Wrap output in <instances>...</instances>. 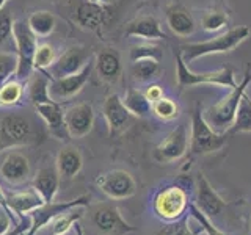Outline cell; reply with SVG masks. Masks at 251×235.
<instances>
[{
	"mask_svg": "<svg viewBox=\"0 0 251 235\" xmlns=\"http://www.w3.org/2000/svg\"><path fill=\"white\" fill-rule=\"evenodd\" d=\"M251 35V28L247 25H240L227 30L226 33L220 35L217 38L207 39V41L201 43H188L180 47V55L185 63H192L193 60L200 57H206V55L214 53H227L247 41Z\"/></svg>",
	"mask_w": 251,
	"mask_h": 235,
	"instance_id": "1",
	"label": "cell"
},
{
	"mask_svg": "<svg viewBox=\"0 0 251 235\" xmlns=\"http://www.w3.org/2000/svg\"><path fill=\"white\" fill-rule=\"evenodd\" d=\"M250 83H251V68L248 66L240 85H237L234 90H231V93L227 94L223 100H220L218 104L210 107L207 112L204 113L206 121L210 124V127L215 132L225 133L231 129V125L235 119V113H237L239 104H240V99L243 96V93L247 91Z\"/></svg>",
	"mask_w": 251,
	"mask_h": 235,
	"instance_id": "2",
	"label": "cell"
},
{
	"mask_svg": "<svg viewBox=\"0 0 251 235\" xmlns=\"http://www.w3.org/2000/svg\"><path fill=\"white\" fill-rule=\"evenodd\" d=\"M227 141V133L215 132L206 121L201 107L196 105L192 113V133H190V157L206 155L220 151Z\"/></svg>",
	"mask_w": 251,
	"mask_h": 235,
	"instance_id": "3",
	"label": "cell"
},
{
	"mask_svg": "<svg viewBox=\"0 0 251 235\" xmlns=\"http://www.w3.org/2000/svg\"><path fill=\"white\" fill-rule=\"evenodd\" d=\"M13 41L16 44V55H18V69H16V78L19 82H27L31 72H33V55L36 50V36L30 30L28 22L14 21L13 24Z\"/></svg>",
	"mask_w": 251,
	"mask_h": 235,
	"instance_id": "4",
	"label": "cell"
},
{
	"mask_svg": "<svg viewBox=\"0 0 251 235\" xmlns=\"http://www.w3.org/2000/svg\"><path fill=\"white\" fill-rule=\"evenodd\" d=\"M176 57V68H177V86L179 90L188 88V86H195V85H201V83H209V85H218V86H226V88L234 90L237 83L234 80V70L226 66L220 70H212V72H192L188 69L187 63L184 61L180 50L175 53Z\"/></svg>",
	"mask_w": 251,
	"mask_h": 235,
	"instance_id": "5",
	"label": "cell"
},
{
	"mask_svg": "<svg viewBox=\"0 0 251 235\" xmlns=\"http://www.w3.org/2000/svg\"><path fill=\"white\" fill-rule=\"evenodd\" d=\"M188 196L184 188L177 185H170L159 190L154 196L152 209L154 213L167 223L177 221L184 216L188 209Z\"/></svg>",
	"mask_w": 251,
	"mask_h": 235,
	"instance_id": "6",
	"label": "cell"
},
{
	"mask_svg": "<svg viewBox=\"0 0 251 235\" xmlns=\"http://www.w3.org/2000/svg\"><path fill=\"white\" fill-rule=\"evenodd\" d=\"M93 58V50L90 47L85 46H74L69 47L66 52H63L60 57L55 60L52 65L43 72L50 78H63L68 75L77 74L78 70H82Z\"/></svg>",
	"mask_w": 251,
	"mask_h": 235,
	"instance_id": "7",
	"label": "cell"
},
{
	"mask_svg": "<svg viewBox=\"0 0 251 235\" xmlns=\"http://www.w3.org/2000/svg\"><path fill=\"white\" fill-rule=\"evenodd\" d=\"M96 187L108 199H129L137 193V182L130 172L124 169H112L96 177Z\"/></svg>",
	"mask_w": 251,
	"mask_h": 235,
	"instance_id": "8",
	"label": "cell"
},
{
	"mask_svg": "<svg viewBox=\"0 0 251 235\" xmlns=\"http://www.w3.org/2000/svg\"><path fill=\"white\" fill-rule=\"evenodd\" d=\"M90 201L88 196H80V198L73 199V201H63V202H46L41 207H38L36 210H33L31 213H28V219H30V226L25 231L24 235H36L38 231H41L43 227H46L47 224H50L55 218L58 215H61L63 212H66L73 207H78V206H86Z\"/></svg>",
	"mask_w": 251,
	"mask_h": 235,
	"instance_id": "9",
	"label": "cell"
},
{
	"mask_svg": "<svg viewBox=\"0 0 251 235\" xmlns=\"http://www.w3.org/2000/svg\"><path fill=\"white\" fill-rule=\"evenodd\" d=\"M93 223L96 229L105 235H127L137 232V227L129 224L123 218L120 209L112 204L99 206L93 212Z\"/></svg>",
	"mask_w": 251,
	"mask_h": 235,
	"instance_id": "10",
	"label": "cell"
},
{
	"mask_svg": "<svg viewBox=\"0 0 251 235\" xmlns=\"http://www.w3.org/2000/svg\"><path fill=\"white\" fill-rule=\"evenodd\" d=\"M190 146V138H188V130L185 124L177 125L176 129H173L163 141L155 147L154 159L159 163H171L179 160L180 157L185 155Z\"/></svg>",
	"mask_w": 251,
	"mask_h": 235,
	"instance_id": "11",
	"label": "cell"
},
{
	"mask_svg": "<svg viewBox=\"0 0 251 235\" xmlns=\"http://www.w3.org/2000/svg\"><path fill=\"white\" fill-rule=\"evenodd\" d=\"M93 60L86 65L82 70H78L77 74L73 75H68V77H63V78H55V80H50L49 85V94L50 97L55 102H61L63 100H68L71 97H74L75 94H78L83 86L88 83L91 72H93Z\"/></svg>",
	"mask_w": 251,
	"mask_h": 235,
	"instance_id": "12",
	"label": "cell"
},
{
	"mask_svg": "<svg viewBox=\"0 0 251 235\" xmlns=\"http://www.w3.org/2000/svg\"><path fill=\"white\" fill-rule=\"evenodd\" d=\"M31 138L28 119L19 115H6L0 119V143L2 146H22Z\"/></svg>",
	"mask_w": 251,
	"mask_h": 235,
	"instance_id": "13",
	"label": "cell"
},
{
	"mask_svg": "<svg viewBox=\"0 0 251 235\" xmlns=\"http://www.w3.org/2000/svg\"><path fill=\"white\" fill-rule=\"evenodd\" d=\"M65 124L69 138H83L94 125V110L90 104H75L65 110Z\"/></svg>",
	"mask_w": 251,
	"mask_h": 235,
	"instance_id": "14",
	"label": "cell"
},
{
	"mask_svg": "<svg viewBox=\"0 0 251 235\" xmlns=\"http://www.w3.org/2000/svg\"><path fill=\"white\" fill-rule=\"evenodd\" d=\"M196 207H198L204 215L207 218L217 216L222 213V210L226 207L225 199L217 193V190L206 176L200 172L198 177H196Z\"/></svg>",
	"mask_w": 251,
	"mask_h": 235,
	"instance_id": "15",
	"label": "cell"
},
{
	"mask_svg": "<svg viewBox=\"0 0 251 235\" xmlns=\"http://www.w3.org/2000/svg\"><path fill=\"white\" fill-rule=\"evenodd\" d=\"M102 113H104L105 122L108 125L110 135H118L124 129H127L133 118L118 94H110L105 97L104 105H102Z\"/></svg>",
	"mask_w": 251,
	"mask_h": 235,
	"instance_id": "16",
	"label": "cell"
},
{
	"mask_svg": "<svg viewBox=\"0 0 251 235\" xmlns=\"http://www.w3.org/2000/svg\"><path fill=\"white\" fill-rule=\"evenodd\" d=\"M0 176L11 185H21L30 177V162L18 151L8 152L0 163Z\"/></svg>",
	"mask_w": 251,
	"mask_h": 235,
	"instance_id": "17",
	"label": "cell"
},
{
	"mask_svg": "<svg viewBox=\"0 0 251 235\" xmlns=\"http://www.w3.org/2000/svg\"><path fill=\"white\" fill-rule=\"evenodd\" d=\"M36 113L41 116V119L46 122L50 135H53L57 140H68L69 133L66 130L65 124V110H63L60 102L49 100L43 104L35 105Z\"/></svg>",
	"mask_w": 251,
	"mask_h": 235,
	"instance_id": "18",
	"label": "cell"
},
{
	"mask_svg": "<svg viewBox=\"0 0 251 235\" xmlns=\"http://www.w3.org/2000/svg\"><path fill=\"white\" fill-rule=\"evenodd\" d=\"M105 8L99 2H91V0H85V2L78 3L74 19L78 27L88 31H98L105 22Z\"/></svg>",
	"mask_w": 251,
	"mask_h": 235,
	"instance_id": "19",
	"label": "cell"
},
{
	"mask_svg": "<svg viewBox=\"0 0 251 235\" xmlns=\"http://www.w3.org/2000/svg\"><path fill=\"white\" fill-rule=\"evenodd\" d=\"M126 35L132 38H141L145 41L165 39L167 35L160 27V22L154 16H140L126 25Z\"/></svg>",
	"mask_w": 251,
	"mask_h": 235,
	"instance_id": "20",
	"label": "cell"
},
{
	"mask_svg": "<svg viewBox=\"0 0 251 235\" xmlns=\"http://www.w3.org/2000/svg\"><path fill=\"white\" fill-rule=\"evenodd\" d=\"M60 174L57 166H44L38 169L33 179V188L44 202H53L60 190Z\"/></svg>",
	"mask_w": 251,
	"mask_h": 235,
	"instance_id": "21",
	"label": "cell"
},
{
	"mask_svg": "<svg viewBox=\"0 0 251 235\" xmlns=\"http://www.w3.org/2000/svg\"><path fill=\"white\" fill-rule=\"evenodd\" d=\"M167 14V24L171 28V31L177 36H190L195 31V19L192 13L187 10L184 5L180 3H173L167 6L165 10Z\"/></svg>",
	"mask_w": 251,
	"mask_h": 235,
	"instance_id": "22",
	"label": "cell"
},
{
	"mask_svg": "<svg viewBox=\"0 0 251 235\" xmlns=\"http://www.w3.org/2000/svg\"><path fill=\"white\" fill-rule=\"evenodd\" d=\"M6 199H8V206H10L13 215H18L21 218L28 216V213H31L33 210H36L38 207H41L43 204H46L41 196L36 193L35 188H28V190H24V191L6 194Z\"/></svg>",
	"mask_w": 251,
	"mask_h": 235,
	"instance_id": "23",
	"label": "cell"
},
{
	"mask_svg": "<svg viewBox=\"0 0 251 235\" xmlns=\"http://www.w3.org/2000/svg\"><path fill=\"white\" fill-rule=\"evenodd\" d=\"M55 166H57L61 179L71 180L80 172V169L83 166V157L77 147L65 146L60 149V152L57 155V162H55Z\"/></svg>",
	"mask_w": 251,
	"mask_h": 235,
	"instance_id": "24",
	"label": "cell"
},
{
	"mask_svg": "<svg viewBox=\"0 0 251 235\" xmlns=\"http://www.w3.org/2000/svg\"><path fill=\"white\" fill-rule=\"evenodd\" d=\"M94 65L99 77L107 83H115L121 75V57L115 49L100 50Z\"/></svg>",
	"mask_w": 251,
	"mask_h": 235,
	"instance_id": "25",
	"label": "cell"
},
{
	"mask_svg": "<svg viewBox=\"0 0 251 235\" xmlns=\"http://www.w3.org/2000/svg\"><path fill=\"white\" fill-rule=\"evenodd\" d=\"M49 85L50 78L47 77L43 70H36V74H31L27 80V93H28V100L31 105L43 104V102L53 100L49 94Z\"/></svg>",
	"mask_w": 251,
	"mask_h": 235,
	"instance_id": "26",
	"label": "cell"
},
{
	"mask_svg": "<svg viewBox=\"0 0 251 235\" xmlns=\"http://www.w3.org/2000/svg\"><path fill=\"white\" fill-rule=\"evenodd\" d=\"M27 22L36 38H46L53 33L57 19L50 11H35L28 16Z\"/></svg>",
	"mask_w": 251,
	"mask_h": 235,
	"instance_id": "27",
	"label": "cell"
},
{
	"mask_svg": "<svg viewBox=\"0 0 251 235\" xmlns=\"http://www.w3.org/2000/svg\"><path fill=\"white\" fill-rule=\"evenodd\" d=\"M130 70L137 82L146 83L159 77L162 69H160V61H157L154 58H143V60L132 61Z\"/></svg>",
	"mask_w": 251,
	"mask_h": 235,
	"instance_id": "28",
	"label": "cell"
},
{
	"mask_svg": "<svg viewBox=\"0 0 251 235\" xmlns=\"http://www.w3.org/2000/svg\"><path fill=\"white\" fill-rule=\"evenodd\" d=\"M83 206L73 207L66 212H63L61 215L50 223V235H66L71 229L74 227V224L83 216Z\"/></svg>",
	"mask_w": 251,
	"mask_h": 235,
	"instance_id": "29",
	"label": "cell"
},
{
	"mask_svg": "<svg viewBox=\"0 0 251 235\" xmlns=\"http://www.w3.org/2000/svg\"><path fill=\"white\" fill-rule=\"evenodd\" d=\"M123 102L129 112L137 118H146L152 112V104L148 100L145 93L138 90H129L126 93V97L123 99Z\"/></svg>",
	"mask_w": 251,
	"mask_h": 235,
	"instance_id": "30",
	"label": "cell"
},
{
	"mask_svg": "<svg viewBox=\"0 0 251 235\" xmlns=\"http://www.w3.org/2000/svg\"><path fill=\"white\" fill-rule=\"evenodd\" d=\"M239 132H251V99L247 96V91L243 93L240 104L235 113V119L231 125V129L226 133H239Z\"/></svg>",
	"mask_w": 251,
	"mask_h": 235,
	"instance_id": "31",
	"label": "cell"
},
{
	"mask_svg": "<svg viewBox=\"0 0 251 235\" xmlns=\"http://www.w3.org/2000/svg\"><path fill=\"white\" fill-rule=\"evenodd\" d=\"M24 97V85L18 78H10L0 86V107L18 105Z\"/></svg>",
	"mask_w": 251,
	"mask_h": 235,
	"instance_id": "32",
	"label": "cell"
},
{
	"mask_svg": "<svg viewBox=\"0 0 251 235\" xmlns=\"http://www.w3.org/2000/svg\"><path fill=\"white\" fill-rule=\"evenodd\" d=\"M152 113L163 121H171L179 116V105L170 97H162L152 102Z\"/></svg>",
	"mask_w": 251,
	"mask_h": 235,
	"instance_id": "33",
	"label": "cell"
},
{
	"mask_svg": "<svg viewBox=\"0 0 251 235\" xmlns=\"http://www.w3.org/2000/svg\"><path fill=\"white\" fill-rule=\"evenodd\" d=\"M227 14L223 10H212L202 14L201 25L206 31H218L227 25Z\"/></svg>",
	"mask_w": 251,
	"mask_h": 235,
	"instance_id": "34",
	"label": "cell"
},
{
	"mask_svg": "<svg viewBox=\"0 0 251 235\" xmlns=\"http://www.w3.org/2000/svg\"><path fill=\"white\" fill-rule=\"evenodd\" d=\"M162 49L159 46L151 44L149 41L143 44H137L130 47V61L143 60V58H154L157 61L162 60Z\"/></svg>",
	"mask_w": 251,
	"mask_h": 235,
	"instance_id": "35",
	"label": "cell"
},
{
	"mask_svg": "<svg viewBox=\"0 0 251 235\" xmlns=\"http://www.w3.org/2000/svg\"><path fill=\"white\" fill-rule=\"evenodd\" d=\"M55 58V49L50 44H39L33 55V69L35 70H46Z\"/></svg>",
	"mask_w": 251,
	"mask_h": 235,
	"instance_id": "36",
	"label": "cell"
},
{
	"mask_svg": "<svg viewBox=\"0 0 251 235\" xmlns=\"http://www.w3.org/2000/svg\"><path fill=\"white\" fill-rule=\"evenodd\" d=\"M18 69V55L10 52H0V86L16 75Z\"/></svg>",
	"mask_w": 251,
	"mask_h": 235,
	"instance_id": "37",
	"label": "cell"
},
{
	"mask_svg": "<svg viewBox=\"0 0 251 235\" xmlns=\"http://www.w3.org/2000/svg\"><path fill=\"white\" fill-rule=\"evenodd\" d=\"M188 210H190V215L196 218V221L201 224V227L206 232V235H226L225 232H222L218 229V227L210 221V218H207L206 215L202 213V212L195 206V204H190L188 206Z\"/></svg>",
	"mask_w": 251,
	"mask_h": 235,
	"instance_id": "38",
	"label": "cell"
},
{
	"mask_svg": "<svg viewBox=\"0 0 251 235\" xmlns=\"http://www.w3.org/2000/svg\"><path fill=\"white\" fill-rule=\"evenodd\" d=\"M157 235H195L192 229L188 227V218L182 216L177 221L168 223L167 226H163L162 229L157 232Z\"/></svg>",
	"mask_w": 251,
	"mask_h": 235,
	"instance_id": "39",
	"label": "cell"
},
{
	"mask_svg": "<svg viewBox=\"0 0 251 235\" xmlns=\"http://www.w3.org/2000/svg\"><path fill=\"white\" fill-rule=\"evenodd\" d=\"M13 18L11 14L8 13V10L3 6L0 10V46L5 44L6 41H10L13 38Z\"/></svg>",
	"mask_w": 251,
	"mask_h": 235,
	"instance_id": "40",
	"label": "cell"
},
{
	"mask_svg": "<svg viewBox=\"0 0 251 235\" xmlns=\"http://www.w3.org/2000/svg\"><path fill=\"white\" fill-rule=\"evenodd\" d=\"M145 96L148 97V100L151 102H155V100H159L163 97V90H162V86L159 85H149L148 86V90L145 91Z\"/></svg>",
	"mask_w": 251,
	"mask_h": 235,
	"instance_id": "41",
	"label": "cell"
},
{
	"mask_svg": "<svg viewBox=\"0 0 251 235\" xmlns=\"http://www.w3.org/2000/svg\"><path fill=\"white\" fill-rule=\"evenodd\" d=\"M11 219H13V216H11L10 213H6L5 210L0 209V235H6V234H10Z\"/></svg>",
	"mask_w": 251,
	"mask_h": 235,
	"instance_id": "42",
	"label": "cell"
},
{
	"mask_svg": "<svg viewBox=\"0 0 251 235\" xmlns=\"http://www.w3.org/2000/svg\"><path fill=\"white\" fill-rule=\"evenodd\" d=\"M0 209H2V210H5L6 213H10V215L13 216V212H11L10 206H8V199H6V194H5V191L2 190V187H0Z\"/></svg>",
	"mask_w": 251,
	"mask_h": 235,
	"instance_id": "43",
	"label": "cell"
},
{
	"mask_svg": "<svg viewBox=\"0 0 251 235\" xmlns=\"http://www.w3.org/2000/svg\"><path fill=\"white\" fill-rule=\"evenodd\" d=\"M98 2H99L100 5H110V3H116L118 0H98Z\"/></svg>",
	"mask_w": 251,
	"mask_h": 235,
	"instance_id": "44",
	"label": "cell"
},
{
	"mask_svg": "<svg viewBox=\"0 0 251 235\" xmlns=\"http://www.w3.org/2000/svg\"><path fill=\"white\" fill-rule=\"evenodd\" d=\"M74 229H75V234H77V235H83V231H82V227L78 226L77 223L74 224Z\"/></svg>",
	"mask_w": 251,
	"mask_h": 235,
	"instance_id": "45",
	"label": "cell"
},
{
	"mask_svg": "<svg viewBox=\"0 0 251 235\" xmlns=\"http://www.w3.org/2000/svg\"><path fill=\"white\" fill-rule=\"evenodd\" d=\"M6 2H8V0H0V10H2V8L6 5Z\"/></svg>",
	"mask_w": 251,
	"mask_h": 235,
	"instance_id": "46",
	"label": "cell"
},
{
	"mask_svg": "<svg viewBox=\"0 0 251 235\" xmlns=\"http://www.w3.org/2000/svg\"><path fill=\"white\" fill-rule=\"evenodd\" d=\"M91 2H98V0H91Z\"/></svg>",
	"mask_w": 251,
	"mask_h": 235,
	"instance_id": "47",
	"label": "cell"
}]
</instances>
